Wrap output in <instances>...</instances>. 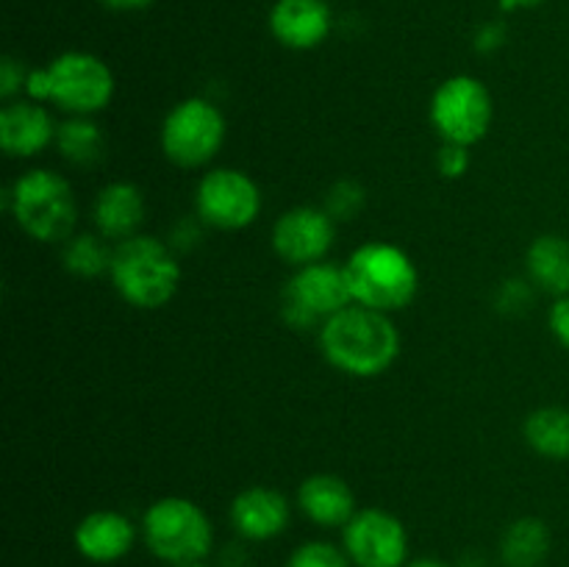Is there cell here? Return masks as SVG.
I'll return each instance as SVG.
<instances>
[{
	"label": "cell",
	"mask_w": 569,
	"mask_h": 567,
	"mask_svg": "<svg viewBox=\"0 0 569 567\" xmlns=\"http://www.w3.org/2000/svg\"><path fill=\"white\" fill-rule=\"evenodd\" d=\"M161 150L183 170L206 167L226 142V117L211 100L187 98L167 111L161 122Z\"/></svg>",
	"instance_id": "7"
},
{
	"label": "cell",
	"mask_w": 569,
	"mask_h": 567,
	"mask_svg": "<svg viewBox=\"0 0 569 567\" xmlns=\"http://www.w3.org/2000/svg\"><path fill=\"white\" fill-rule=\"evenodd\" d=\"M492 117V92L476 76L445 78L431 98V126L442 142L472 148L489 133Z\"/></svg>",
	"instance_id": "8"
},
{
	"label": "cell",
	"mask_w": 569,
	"mask_h": 567,
	"mask_svg": "<svg viewBox=\"0 0 569 567\" xmlns=\"http://www.w3.org/2000/svg\"><path fill=\"white\" fill-rule=\"evenodd\" d=\"M333 28L331 6L326 0H276L270 9V31L283 48H320Z\"/></svg>",
	"instance_id": "15"
},
{
	"label": "cell",
	"mask_w": 569,
	"mask_h": 567,
	"mask_svg": "<svg viewBox=\"0 0 569 567\" xmlns=\"http://www.w3.org/2000/svg\"><path fill=\"white\" fill-rule=\"evenodd\" d=\"M144 548L170 567L209 559L214 548V526L194 500L167 495L153 500L142 515Z\"/></svg>",
	"instance_id": "5"
},
{
	"label": "cell",
	"mask_w": 569,
	"mask_h": 567,
	"mask_svg": "<svg viewBox=\"0 0 569 567\" xmlns=\"http://www.w3.org/2000/svg\"><path fill=\"white\" fill-rule=\"evenodd\" d=\"M144 195L131 181H111L98 192L92 206V220L100 237L109 242H126L137 237L144 222Z\"/></svg>",
	"instance_id": "18"
},
{
	"label": "cell",
	"mask_w": 569,
	"mask_h": 567,
	"mask_svg": "<svg viewBox=\"0 0 569 567\" xmlns=\"http://www.w3.org/2000/svg\"><path fill=\"white\" fill-rule=\"evenodd\" d=\"M437 170L442 178H461L467 170H470V148L453 142H442L437 153Z\"/></svg>",
	"instance_id": "27"
},
{
	"label": "cell",
	"mask_w": 569,
	"mask_h": 567,
	"mask_svg": "<svg viewBox=\"0 0 569 567\" xmlns=\"http://www.w3.org/2000/svg\"><path fill=\"white\" fill-rule=\"evenodd\" d=\"M550 537L548 523L539 517H520L509 523L500 537V561L503 567H542L550 556Z\"/></svg>",
	"instance_id": "20"
},
{
	"label": "cell",
	"mask_w": 569,
	"mask_h": 567,
	"mask_svg": "<svg viewBox=\"0 0 569 567\" xmlns=\"http://www.w3.org/2000/svg\"><path fill=\"white\" fill-rule=\"evenodd\" d=\"M342 548L353 567H406L409 531L403 520L387 509H359L342 528Z\"/></svg>",
	"instance_id": "11"
},
{
	"label": "cell",
	"mask_w": 569,
	"mask_h": 567,
	"mask_svg": "<svg viewBox=\"0 0 569 567\" xmlns=\"http://www.w3.org/2000/svg\"><path fill=\"white\" fill-rule=\"evenodd\" d=\"M406 567H450V565H445L442 559H433V556H420V559H409V565Z\"/></svg>",
	"instance_id": "35"
},
{
	"label": "cell",
	"mask_w": 569,
	"mask_h": 567,
	"mask_svg": "<svg viewBox=\"0 0 569 567\" xmlns=\"http://www.w3.org/2000/svg\"><path fill=\"white\" fill-rule=\"evenodd\" d=\"M56 148L72 167H94L106 156V137L92 117H70L56 131Z\"/></svg>",
	"instance_id": "22"
},
{
	"label": "cell",
	"mask_w": 569,
	"mask_h": 567,
	"mask_svg": "<svg viewBox=\"0 0 569 567\" xmlns=\"http://www.w3.org/2000/svg\"><path fill=\"white\" fill-rule=\"evenodd\" d=\"M26 94H28V100H33V103H44V100H50V72H48V67H33V70L28 72Z\"/></svg>",
	"instance_id": "31"
},
{
	"label": "cell",
	"mask_w": 569,
	"mask_h": 567,
	"mask_svg": "<svg viewBox=\"0 0 569 567\" xmlns=\"http://www.w3.org/2000/svg\"><path fill=\"white\" fill-rule=\"evenodd\" d=\"M100 3H103L106 9H114V11H137V9H144V6H150L153 0H100Z\"/></svg>",
	"instance_id": "33"
},
{
	"label": "cell",
	"mask_w": 569,
	"mask_h": 567,
	"mask_svg": "<svg viewBox=\"0 0 569 567\" xmlns=\"http://www.w3.org/2000/svg\"><path fill=\"white\" fill-rule=\"evenodd\" d=\"M72 543L78 554L92 565H114L126 559L137 545V526L122 511H89L72 531Z\"/></svg>",
	"instance_id": "14"
},
{
	"label": "cell",
	"mask_w": 569,
	"mask_h": 567,
	"mask_svg": "<svg viewBox=\"0 0 569 567\" xmlns=\"http://www.w3.org/2000/svg\"><path fill=\"white\" fill-rule=\"evenodd\" d=\"M194 215L217 231H242L261 215V189L237 167H214L194 189Z\"/></svg>",
	"instance_id": "10"
},
{
	"label": "cell",
	"mask_w": 569,
	"mask_h": 567,
	"mask_svg": "<svg viewBox=\"0 0 569 567\" xmlns=\"http://www.w3.org/2000/svg\"><path fill=\"white\" fill-rule=\"evenodd\" d=\"M365 187H361L359 181H353V178H339V181L326 192L322 209L333 217V222H350L365 211Z\"/></svg>",
	"instance_id": "24"
},
{
	"label": "cell",
	"mask_w": 569,
	"mask_h": 567,
	"mask_svg": "<svg viewBox=\"0 0 569 567\" xmlns=\"http://www.w3.org/2000/svg\"><path fill=\"white\" fill-rule=\"evenodd\" d=\"M298 506L306 520L320 528H345L359 511L350 484L333 472H315L303 478L298 487Z\"/></svg>",
	"instance_id": "17"
},
{
	"label": "cell",
	"mask_w": 569,
	"mask_h": 567,
	"mask_svg": "<svg viewBox=\"0 0 569 567\" xmlns=\"http://www.w3.org/2000/svg\"><path fill=\"white\" fill-rule=\"evenodd\" d=\"M548 326L550 334L556 337V342L569 350V295L553 300V306H550L548 311Z\"/></svg>",
	"instance_id": "30"
},
{
	"label": "cell",
	"mask_w": 569,
	"mask_h": 567,
	"mask_svg": "<svg viewBox=\"0 0 569 567\" xmlns=\"http://www.w3.org/2000/svg\"><path fill=\"white\" fill-rule=\"evenodd\" d=\"M528 281L553 298L569 295V239L561 233H542L526 250Z\"/></svg>",
	"instance_id": "19"
},
{
	"label": "cell",
	"mask_w": 569,
	"mask_h": 567,
	"mask_svg": "<svg viewBox=\"0 0 569 567\" xmlns=\"http://www.w3.org/2000/svg\"><path fill=\"white\" fill-rule=\"evenodd\" d=\"M353 304L376 311L406 309L417 298L420 272L411 256L392 242H365L345 261Z\"/></svg>",
	"instance_id": "4"
},
{
	"label": "cell",
	"mask_w": 569,
	"mask_h": 567,
	"mask_svg": "<svg viewBox=\"0 0 569 567\" xmlns=\"http://www.w3.org/2000/svg\"><path fill=\"white\" fill-rule=\"evenodd\" d=\"M50 103L70 117H92L114 98V72L94 53L67 50L48 64Z\"/></svg>",
	"instance_id": "9"
},
{
	"label": "cell",
	"mask_w": 569,
	"mask_h": 567,
	"mask_svg": "<svg viewBox=\"0 0 569 567\" xmlns=\"http://www.w3.org/2000/svg\"><path fill=\"white\" fill-rule=\"evenodd\" d=\"M337 239V222L322 206H295L272 226V250L295 270L326 261Z\"/></svg>",
	"instance_id": "12"
},
{
	"label": "cell",
	"mask_w": 569,
	"mask_h": 567,
	"mask_svg": "<svg viewBox=\"0 0 569 567\" xmlns=\"http://www.w3.org/2000/svg\"><path fill=\"white\" fill-rule=\"evenodd\" d=\"M503 26H500V22H489V26H483L481 31H478L476 48L481 50V53H492V50H498L500 44H503Z\"/></svg>",
	"instance_id": "32"
},
{
	"label": "cell",
	"mask_w": 569,
	"mask_h": 567,
	"mask_svg": "<svg viewBox=\"0 0 569 567\" xmlns=\"http://www.w3.org/2000/svg\"><path fill=\"white\" fill-rule=\"evenodd\" d=\"M111 284L133 309H161L176 298L181 287V265L170 242L137 233L114 245L111 256Z\"/></svg>",
	"instance_id": "2"
},
{
	"label": "cell",
	"mask_w": 569,
	"mask_h": 567,
	"mask_svg": "<svg viewBox=\"0 0 569 567\" xmlns=\"http://www.w3.org/2000/svg\"><path fill=\"white\" fill-rule=\"evenodd\" d=\"M22 233L37 242H67L76 233L78 203L61 172L33 167L22 172L3 198Z\"/></svg>",
	"instance_id": "3"
},
{
	"label": "cell",
	"mask_w": 569,
	"mask_h": 567,
	"mask_svg": "<svg viewBox=\"0 0 569 567\" xmlns=\"http://www.w3.org/2000/svg\"><path fill=\"white\" fill-rule=\"evenodd\" d=\"M533 298V284L528 278H515V281H506L498 292V309L503 315H520L531 306Z\"/></svg>",
	"instance_id": "26"
},
{
	"label": "cell",
	"mask_w": 569,
	"mask_h": 567,
	"mask_svg": "<svg viewBox=\"0 0 569 567\" xmlns=\"http://www.w3.org/2000/svg\"><path fill=\"white\" fill-rule=\"evenodd\" d=\"M292 509L287 495L272 487H248L233 498L231 526L244 543H270L289 528Z\"/></svg>",
	"instance_id": "13"
},
{
	"label": "cell",
	"mask_w": 569,
	"mask_h": 567,
	"mask_svg": "<svg viewBox=\"0 0 569 567\" xmlns=\"http://www.w3.org/2000/svg\"><path fill=\"white\" fill-rule=\"evenodd\" d=\"M320 350L350 378L383 376L400 356V331L387 311L350 304L320 326Z\"/></svg>",
	"instance_id": "1"
},
{
	"label": "cell",
	"mask_w": 569,
	"mask_h": 567,
	"mask_svg": "<svg viewBox=\"0 0 569 567\" xmlns=\"http://www.w3.org/2000/svg\"><path fill=\"white\" fill-rule=\"evenodd\" d=\"M28 72L31 70H26L22 61L11 59V56H6V59L0 61V98H3L6 103H11L17 94L26 92Z\"/></svg>",
	"instance_id": "29"
},
{
	"label": "cell",
	"mask_w": 569,
	"mask_h": 567,
	"mask_svg": "<svg viewBox=\"0 0 569 567\" xmlns=\"http://www.w3.org/2000/svg\"><path fill=\"white\" fill-rule=\"evenodd\" d=\"M181 567H211V565H206V561H194V565H181Z\"/></svg>",
	"instance_id": "36"
},
{
	"label": "cell",
	"mask_w": 569,
	"mask_h": 567,
	"mask_svg": "<svg viewBox=\"0 0 569 567\" xmlns=\"http://www.w3.org/2000/svg\"><path fill=\"white\" fill-rule=\"evenodd\" d=\"M542 0H500V6H503L506 11H515V9H533V6H539Z\"/></svg>",
	"instance_id": "34"
},
{
	"label": "cell",
	"mask_w": 569,
	"mask_h": 567,
	"mask_svg": "<svg viewBox=\"0 0 569 567\" xmlns=\"http://www.w3.org/2000/svg\"><path fill=\"white\" fill-rule=\"evenodd\" d=\"M203 228L206 226L203 220H200L198 215L187 217V220L176 222L172 226V233H170V248L176 250V253H187V250H194L200 242H203Z\"/></svg>",
	"instance_id": "28"
},
{
	"label": "cell",
	"mask_w": 569,
	"mask_h": 567,
	"mask_svg": "<svg viewBox=\"0 0 569 567\" xmlns=\"http://www.w3.org/2000/svg\"><path fill=\"white\" fill-rule=\"evenodd\" d=\"M114 248L100 233H72L61 242V265L76 278H100L111 270Z\"/></svg>",
	"instance_id": "23"
},
{
	"label": "cell",
	"mask_w": 569,
	"mask_h": 567,
	"mask_svg": "<svg viewBox=\"0 0 569 567\" xmlns=\"http://www.w3.org/2000/svg\"><path fill=\"white\" fill-rule=\"evenodd\" d=\"M59 126L50 111L33 100H11L0 109V145L14 159H31L56 142Z\"/></svg>",
	"instance_id": "16"
},
{
	"label": "cell",
	"mask_w": 569,
	"mask_h": 567,
	"mask_svg": "<svg viewBox=\"0 0 569 567\" xmlns=\"http://www.w3.org/2000/svg\"><path fill=\"white\" fill-rule=\"evenodd\" d=\"M287 567H353V561L339 545L326 543V539H309L289 554Z\"/></svg>",
	"instance_id": "25"
},
{
	"label": "cell",
	"mask_w": 569,
	"mask_h": 567,
	"mask_svg": "<svg viewBox=\"0 0 569 567\" xmlns=\"http://www.w3.org/2000/svg\"><path fill=\"white\" fill-rule=\"evenodd\" d=\"M353 304V289L345 265L333 261H315L295 270V276L283 284L281 317L295 331H309L322 326Z\"/></svg>",
	"instance_id": "6"
},
{
	"label": "cell",
	"mask_w": 569,
	"mask_h": 567,
	"mask_svg": "<svg viewBox=\"0 0 569 567\" xmlns=\"http://www.w3.org/2000/svg\"><path fill=\"white\" fill-rule=\"evenodd\" d=\"M522 437L528 448L542 459H569V409L565 406H542L531 411L522 422Z\"/></svg>",
	"instance_id": "21"
}]
</instances>
